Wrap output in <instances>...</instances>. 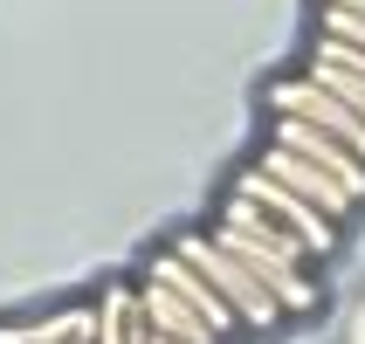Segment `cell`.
I'll list each match as a JSON object with an SVG mask.
<instances>
[{"label":"cell","instance_id":"obj_4","mask_svg":"<svg viewBox=\"0 0 365 344\" xmlns=\"http://www.w3.org/2000/svg\"><path fill=\"white\" fill-rule=\"evenodd\" d=\"M235 193H242V200H255V207H262V214H269L276 227H289V234H297V241L310 248V262L338 248V221H324V214H317L310 200H297V193H289V186H276L269 172H255V165H248L242 179H235Z\"/></svg>","mask_w":365,"mask_h":344},{"label":"cell","instance_id":"obj_7","mask_svg":"<svg viewBox=\"0 0 365 344\" xmlns=\"http://www.w3.org/2000/svg\"><path fill=\"white\" fill-rule=\"evenodd\" d=\"M138 310H145V324H152V338H173V344H221V338H214V324L186 303L180 289L152 283V276H138Z\"/></svg>","mask_w":365,"mask_h":344},{"label":"cell","instance_id":"obj_10","mask_svg":"<svg viewBox=\"0 0 365 344\" xmlns=\"http://www.w3.org/2000/svg\"><path fill=\"white\" fill-rule=\"evenodd\" d=\"M90 344H152V324H145L138 289H131V283H110V289H103V303H97V338H90Z\"/></svg>","mask_w":365,"mask_h":344},{"label":"cell","instance_id":"obj_8","mask_svg":"<svg viewBox=\"0 0 365 344\" xmlns=\"http://www.w3.org/2000/svg\"><path fill=\"white\" fill-rule=\"evenodd\" d=\"M310 76L324 83L345 110H359V118H365V48H345V41L317 35V48H310Z\"/></svg>","mask_w":365,"mask_h":344},{"label":"cell","instance_id":"obj_3","mask_svg":"<svg viewBox=\"0 0 365 344\" xmlns=\"http://www.w3.org/2000/svg\"><path fill=\"white\" fill-rule=\"evenodd\" d=\"M269 118H297V124H310V131H331L351 159H365V118H359V110H345V103L331 97L317 76H283V83H269Z\"/></svg>","mask_w":365,"mask_h":344},{"label":"cell","instance_id":"obj_9","mask_svg":"<svg viewBox=\"0 0 365 344\" xmlns=\"http://www.w3.org/2000/svg\"><path fill=\"white\" fill-rule=\"evenodd\" d=\"M145 276H152V283H165V289H180L186 303H193L207 324H214V338H235V330H242V324H235V310H227L221 296H214V289H207L200 276H193V269L173 255V248H165V255H152V262H145Z\"/></svg>","mask_w":365,"mask_h":344},{"label":"cell","instance_id":"obj_1","mask_svg":"<svg viewBox=\"0 0 365 344\" xmlns=\"http://www.w3.org/2000/svg\"><path fill=\"white\" fill-rule=\"evenodd\" d=\"M214 241L235 255V262L255 276V283L283 303V317H304V310H317V283H310V248L289 234V227H276L255 200H242V193H227L221 200V221L207 227Z\"/></svg>","mask_w":365,"mask_h":344},{"label":"cell","instance_id":"obj_2","mask_svg":"<svg viewBox=\"0 0 365 344\" xmlns=\"http://www.w3.org/2000/svg\"><path fill=\"white\" fill-rule=\"evenodd\" d=\"M173 255H180V262L193 269V276H200L227 310H235V324H242V330H276V324H283V303H276V296H269V289L255 283V276H248V269L235 262L214 234H180Z\"/></svg>","mask_w":365,"mask_h":344},{"label":"cell","instance_id":"obj_11","mask_svg":"<svg viewBox=\"0 0 365 344\" xmlns=\"http://www.w3.org/2000/svg\"><path fill=\"white\" fill-rule=\"evenodd\" d=\"M324 35L345 41V48H365V14H345V7H324Z\"/></svg>","mask_w":365,"mask_h":344},{"label":"cell","instance_id":"obj_12","mask_svg":"<svg viewBox=\"0 0 365 344\" xmlns=\"http://www.w3.org/2000/svg\"><path fill=\"white\" fill-rule=\"evenodd\" d=\"M324 7H345V14H365V0H324Z\"/></svg>","mask_w":365,"mask_h":344},{"label":"cell","instance_id":"obj_5","mask_svg":"<svg viewBox=\"0 0 365 344\" xmlns=\"http://www.w3.org/2000/svg\"><path fill=\"white\" fill-rule=\"evenodd\" d=\"M255 172H269L276 186H289L297 200H310L324 221H351V214H359V200H351V193L331 179V172H317L310 159H297V152H283V145H269L262 159H255Z\"/></svg>","mask_w":365,"mask_h":344},{"label":"cell","instance_id":"obj_6","mask_svg":"<svg viewBox=\"0 0 365 344\" xmlns=\"http://www.w3.org/2000/svg\"><path fill=\"white\" fill-rule=\"evenodd\" d=\"M276 145H283V152H297V159H310L317 172H331L351 200H365V159H351L331 131H310V124H297V118H276Z\"/></svg>","mask_w":365,"mask_h":344}]
</instances>
